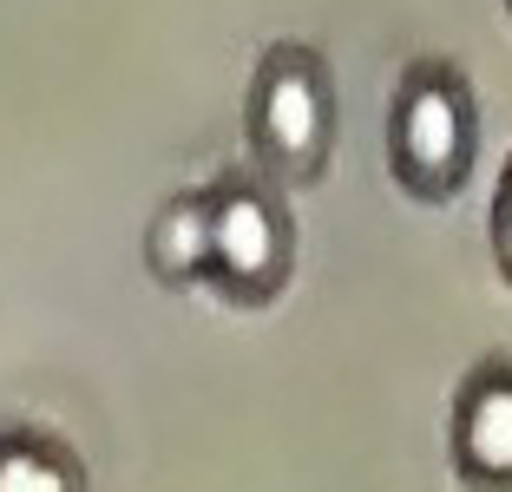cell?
Wrapping results in <instances>:
<instances>
[{"label": "cell", "mask_w": 512, "mask_h": 492, "mask_svg": "<svg viewBox=\"0 0 512 492\" xmlns=\"http://www.w3.org/2000/svg\"><path fill=\"white\" fill-rule=\"evenodd\" d=\"M480 164V99L440 53L407 60L388 99V171L414 204H453Z\"/></svg>", "instance_id": "6da1fadb"}, {"label": "cell", "mask_w": 512, "mask_h": 492, "mask_svg": "<svg viewBox=\"0 0 512 492\" xmlns=\"http://www.w3.org/2000/svg\"><path fill=\"white\" fill-rule=\"evenodd\" d=\"M243 132H250V164L283 191H302L329 171L335 151V79L316 46L276 40L250 73L243 99Z\"/></svg>", "instance_id": "7a4b0ae2"}, {"label": "cell", "mask_w": 512, "mask_h": 492, "mask_svg": "<svg viewBox=\"0 0 512 492\" xmlns=\"http://www.w3.org/2000/svg\"><path fill=\"white\" fill-rule=\"evenodd\" d=\"M204 191H211V289L237 309H270L296 276V217L283 204V184L243 164Z\"/></svg>", "instance_id": "3957f363"}, {"label": "cell", "mask_w": 512, "mask_h": 492, "mask_svg": "<svg viewBox=\"0 0 512 492\" xmlns=\"http://www.w3.org/2000/svg\"><path fill=\"white\" fill-rule=\"evenodd\" d=\"M447 453L460 486L512 492V355H480L447 407Z\"/></svg>", "instance_id": "277c9868"}, {"label": "cell", "mask_w": 512, "mask_h": 492, "mask_svg": "<svg viewBox=\"0 0 512 492\" xmlns=\"http://www.w3.org/2000/svg\"><path fill=\"white\" fill-rule=\"evenodd\" d=\"M145 269L165 289L211 283V191H171L145 224Z\"/></svg>", "instance_id": "5b68a950"}, {"label": "cell", "mask_w": 512, "mask_h": 492, "mask_svg": "<svg viewBox=\"0 0 512 492\" xmlns=\"http://www.w3.org/2000/svg\"><path fill=\"white\" fill-rule=\"evenodd\" d=\"M0 492H92V473L60 433L0 427Z\"/></svg>", "instance_id": "8992f818"}, {"label": "cell", "mask_w": 512, "mask_h": 492, "mask_svg": "<svg viewBox=\"0 0 512 492\" xmlns=\"http://www.w3.org/2000/svg\"><path fill=\"white\" fill-rule=\"evenodd\" d=\"M486 243H493V263H499V276L512 283V158H506V171H499L493 217H486Z\"/></svg>", "instance_id": "52a82bcc"}, {"label": "cell", "mask_w": 512, "mask_h": 492, "mask_svg": "<svg viewBox=\"0 0 512 492\" xmlns=\"http://www.w3.org/2000/svg\"><path fill=\"white\" fill-rule=\"evenodd\" d=\"M506 14H512V0H506Z\"/></svg>", "instance_id": "ba28073f"}]
</instances>
